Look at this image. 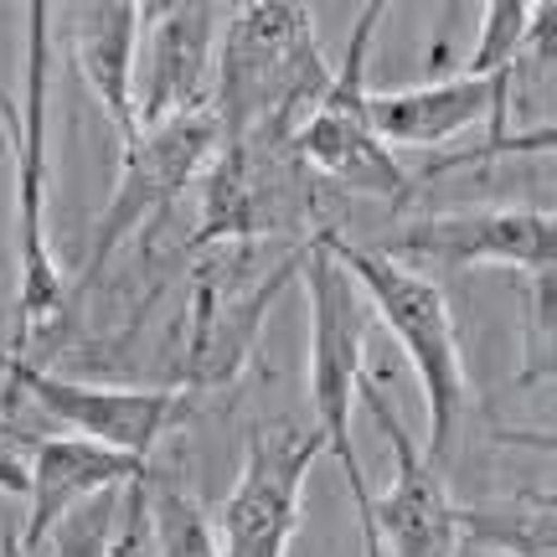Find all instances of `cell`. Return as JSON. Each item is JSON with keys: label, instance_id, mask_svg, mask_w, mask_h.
I'll use <instances>...</instances> for the list:
<instances>
[{"label": "cell", "instance_id": "obj_24", "mask_svg": "<svg viewBox=\"0 0 557 557\" xmlns=\"http://www.w3.org/2000/svg\"><path fill=\"white\" fill-rule=\"evenodd\" d=\"M455 557H500V553H485V547H455Z\"/></svg>", "mask_w": 557, "mask_h": 557}, {"label": "cell", "instance_id": "obj_22", "mask_svg": "<svg viewBox=\"0 0 557 557\" xmlns=\"http://www.w3.org/2000/svg\"><path fill=\"white\" fill-rule=\"evenodd\" d=\"M32 455H37V438L16 429L11 418H0V496H32Z\"/></svg>", "mask_w": 557, "mask_h": 557}, {"label": "cell", "instance_id": "obj_8", "mask_svg": "<svg viewBox=\"0 0 557 557\" xmlns=\"http://www.w3.org/2000/svg\"><path fill=\"white\" fill-rule=\"evenodd\" d=\"M517 73H496V78H455L423 83V88H398V94H367V120L377 129L382 145H438V139H455L465 129L491 120V139L470 150V156L438 165L434 176L455 171L465 160H496L511 150H553V124H542L537 135H506V94H511Z\"/></svg>", "mask_w": 557, "mask_h": 557}, {"label": "cell", "instance_id": "obj_5", "mask_svg": "<svg viewBox=\"0 0 557 557\" xmlns=\"http://www.w3.org/2000/svg\"><path fill=\"white\" fill-rule=\"evenodd\" d=\"M387 16V5L372 0V5H361L357 26H351V41H346V58L341 67L331 73V88H325V99L315 103V114L299 124V135L289 139V150H295L310 171H320L325 181H336L346 191H357V197H382L403 207V201L413 197V171L403 165L387 145L377 139L372 120H367V52H372V32H377V21Z\"/></svg>", "mask_w": 557, "mask_h": 557}, {"label": "cell", "instance_id": "obj_1", "mask_svg": "<svg viewBox=\"0 0 557 557\" xmlns=\"http://www.w3.org/2000/svg\"><path fill=\"white\" fill-rule=\"evenodd\" d=\"M331 88L310 11L299 0H253L222 26L212 120L227 150H289Z\"/></svg>", "mask_w": 557, "mask_h": 557}, {"label": "cell", "instance_id": "obj_21", "mask_svg": "<svg viewBox=\"0 0 557 557\" xmlns=\"http://www.w3.org/2000/svg\"><path fill=\"white\" fill-rule=\"evenodd\" d=\"M109 557H156V527H150V475L124 485Z\"/></svg>", "mask_w": 557, "mask_h": 557}, {"label": "cell", "instance_id": "obj_13", "mask_svg": "<svg viewBox=\"0 0 557 557\" xmlns=\"http://www.w3.org/2000/svg\"><path fill=\"white\" fill-rule=\"evenodd\" d=\"M361 398L377 418V429L387 434L393 444V465H398V475L393 485L372 496V537H377L382 553L393 557H455L459 537H455V500L444 496V480L438 470L423 459L408 429L398 423L393 413V403L382 398L377 387H372V372L361 382Z\"/></svg>", "mask_w": 557, "mask_h": 557}, {"label": "cell", "instance_id": "obj_6", "mask_svg": "<svg viewBox=\"0 0 557 557\" xmlns=\"http://www.w3.org/2000/svg\"><path fill=\"white\" fill-rule=\"evenodd\" d=\"M212 156H218L212 103L197 109V114H176V120L156 124V129H139V135L124 145L120 186H114V197H109L99 227H94V253L83 263V289L109 269V259L135 238L139 227L156 233L160 222L171 218L176 197L207 171Z\"/></svg>", "mask_w": 557, "mask_h": 557}, {"label": "cell", "instance_id": "obj_23", "mask_svg": "<svg viewBox=\"0 0 557 557\" xmlns=\"http://www.w3.org/2000/svg\"><path fill=\"white\" fill-rule=\"evenodd\" d=\"M0 557H37L21 537H0Z\"/></svg>", "mask_w": 557, "mask_h": 557}, {"label": "cell", "instance_id": "obj_17", "mask_svg": "<svg viewBox=\"0 0 557 557\" xmlns=\"http://www.w3.org/2000/svg\"><path fill=\"white\" fill-rule=\"evenodd\" d=\"M532 5H521V0H491L485 5V16H480V41L470 62H465V73L470 78H496V73H517V58L521 47H527V32H532Z\"/></svg>", "mask_w": 557, "mask_h": 557}, {"label": "cell", "instance_id": "obj_19", "mask_svg": "<svg viewBox=\"0 0 557 557\" xmlns=\"http://www.w3.org/2000/svg\"><path fill=\"white\" fill-rule=\"evenodd\" d=\"M120 496L124 485L114 491H99L83 506H73L67 517L52 527V557H109V542H114V521H120Z\"/></svg>", "mask_w": 557, "mask_h": 557}, {"label": "cell", "instance_id": "obj_18", "mask_svg": "<svg viewBox=\"0 0 557 557\" xmlns=\"http://www.w3.org/2000/svg\"><path fill=\"white\" fill-rule=\"evenodd\" d=\"M150 527H156V557H218L207 517L176 485H150Z\"/></svg>", "mask_w": 557, "mask_h": 557}, {"label": "cell", "instance_id": "obj_4", "mask_svg": "<svg viewBox=\"0 0 557 557\" xmlns=\"http://www.w3.org/2000/svg\"><path fill=\"white\" fill-rule=\"evenodd\" d=\"M299 284H305V299H310V403H315V429L325 434V449L341 465L346 491L357 500L361 557H382L377 537H372V491L361 480V459L357 444H351V413H357L361 382H367V325H372V310L361 299L357 278L331 259L320 227L299 243Z\"/></svg>", "mask_w": 557, "mask_h": 557}, {"label": "cell", "instance_id": "obj_15", "mask_svg": "<svg viewBox=\"0 0 557 557\" xmlns=\"http://www.w3.org/2000/svg\"><path fill=\"white\" fill-rule=\"evenodd\" d=\"M135 52H139L135 0H94V5H78V21H73V67L83 73L88 94L99 99V109L120 129L124 145L139 135Z\"/></svg>", "mask_w": 557, "mask_h": 557}, {"label": "cell", "instance_id": "obj_11", "mask_svg": "<svg viewBox=\"0 0 557 557\" xmlns=\"http://www.w3.org/2000/svg\"><path fill=\"white\" fill-rule=\"evenodd\" d=\"M299 278V248L289 259L269 269L263 284H243V278L197 274L191 305L181 315V357H176V387H233L238 372L253 361L263 331V310L278 299V289Z\"/></svg>", "mask_w": 557, "mask_h": 557}, {"label": "cell", "instance_id": "obj_9", "mask_svg": "<svg viewBox=\"0 0 557 557\" xmlns=\"http://www.w3.org/2000/svg\"><path fill=\"white\" fill-rule=\"evenodd\" d=\"M0 372L16 398H32L41 413L67 423L78 438H94L103 449L135 459H150V449L186 418L181 387H94V382H73L47 367H32L11 351L0 357Z\"/></svg>", "mask_w": 557, "mask_h": 557}, {"label": "cell", "instance_id": "obj_2", "mask_svg": "<svg viewBox=\"0 0 557 557\" xmlns=\"http://www.w3.org/2000/svg\"><path fill=\"white\" fill-rule=\"evenodd\" d=\"M47 94H52V5H26V88L21 103H0L16 150V331L11 357L37 361L67 325V278L47 243Z\"/></svg>", "mask_w": 557, "mask_h": 557}, {"label": "cell", "instance_id": "obj_14", "mask_svg": "<svg viewBox=\"0 0 557 557\" xmlns=\"http://www.w3.org/2000/svg\"><path fill=\"white\" fill-rule=\"evenodd\" d=\"M150 475V459L120 455V449H103L94 438H37V455H32V517H26V532L21 542L37 553L41 542L52 537L73 506H83L99 491H114V485H129V480Z\"/></svg>", "mask_w": 557, "mask_h": 557}, {"label": "cell", "instance_id": "obj_16", "mask_svg": "<svg viewBox=\"0 0 557 557\" xmlns=\"http://www.w3.org/2000/svg\"><path fill=\"white\" fill-rule=\"evenodd\" d=\"M455 537L500 557H553V496H521L500 506H455Z\"/></svg>", "mask_w": 557, "mask_h": 557}, {"label": "cell", "instance_id": "obj_12", "mask_svg": "<svg viewBox=\"0 0 557 557\" xmlns=\"http://www.w3.org/2000/svg\"><path fill=\"white\" fill-rule=\"evenodd\" d=\"M218 5L171 0V5H139V129L207 109V73L218 62Z\"/></svg>", "mask_w": 557, "mask_h": 557}, {"label": "cell", "instance_id": "obj_10", "mask_svg": "<svg viewBox=\"0 0 557 557\" xmlns=\"http://www.w3.org/2000/svg\"><path fill=\"white\" fill-rule=\"evenodd\" d=\"M372 248L418 274L423 269H480V263H511L527 274H547L557 259V222L553 212H537V207H475V212L418 218Z\"/></svg>", "mask_w": 557, "mask_h": 557}, {"label": "cell", "instance_id": "obj_20", "mask_svg": "<svg viewBox=\"0 0 557 557\" xmlns=\"http://www.w3.org/2000/svg\"><path fill=\"white\" fill-rule=\"evenodd\" d=\"M521 382L553 377V269L532 274V299H527V351H521Z\"/></svg>", "mask_w": 557, "mask_h": 557}, {"label": "cell", "instance_id": "obj_25", "mask_svg": "<svg viewBox=\"0 0 557 557\" xmlns=\"http://www.w3.org/2000/svg\"><path fill=\"white\" fill-rule=\"evenodd\" d=\"M0 357H5V351H0Z\"/></svg>", "mask_w": 557, "mask_h": 557}, {"label": "cell", "instance_id": "obj_7", "mask_svg": "<svg viewBox=\"0 0 557 557\" xmlns=\"http://www.w3.org/2000/svg\"><path fill=\"white\" fill-rule=\"evenodd\" d=\"M325 455L320 429L259 423L248 434L243 475L218 511V557H284L299 527L305 480Z\"/></svg>", "mask_w": 557, "mask_h": 557}, {"label": "cell", "instance_id": "obj_3", "mask_svg": "<svg viewBox=\"0 0 557 557\" xmlns=\"http://www.w3.org/2000/svg\"><path fill=\"white\" fill-rule=\"evenodd\" d=\"M320 238L331 248V259L357 278L367 310L393 331L403 357L413 361V377L423 387V408H429V438H423V459L444 465L455 449L459 418L470 403V382H465V351H459V325L449 315V299L429 274L403 269V263L382 259L377 248L341 238L336 227H320Z\"/></svg>", "mask_w": 557, "mask_h": 557}]
</instances>
